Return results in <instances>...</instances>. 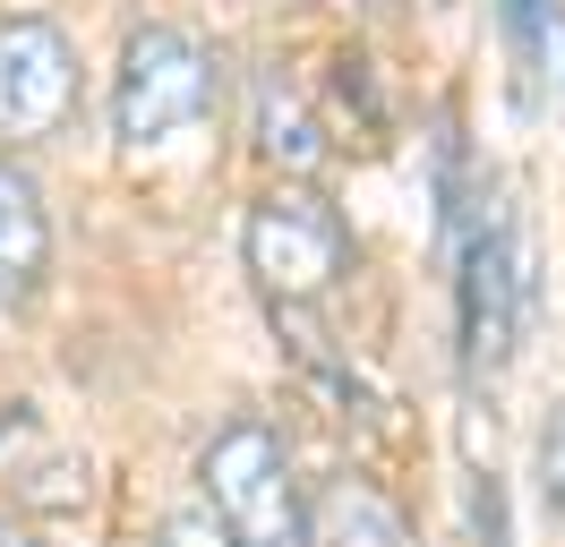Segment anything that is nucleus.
<instances>
[{
    "mask_svg": "<svg viewBox=\"0 0 565 547\" xmlns=\"http://www.w3.org/2000/svg\"><path fill=\"white\" fill-rule=\"evenodd\" d=\"M198 496L232 547H309V496L291 471V444L266 419L214 428V444L198 453Z\"/></svg>",
    "mask_w": 565,
    "mask_h": 547,
    "instance_id": "f257e3e1",
    "label": "nucleus"
},
{
    "mask_svg": "<svg viewBox=\"0 0 565 547\" xmlns=\"http://www.w3.org/2000/svg\"><path fill=\"white\" fill-rule=\"evenodd\" d=\"M241 257H248L257 291L275 308H309L352 274V223H343L309 180H282V189H266V197L248 205Z\"/></svg>",
    "mask_w": 565,
    "mask_h": 547,
    "instance_id": "f03ea898",
    "label": "nucleus"
},
{
    "mask_svg": "<svg viewBox=\"0 0 565 547\" xmlns=\"http://www.w3.org/2000/svg\"><path fill=\"white\" fill-rule=\"evenodd\" d=\"M214 111V52L189 26H138L120 43V77H111V137L129 154L172 146Z\"/></svg>",
    "mask_w": 565,
    "mask_h": 547,
    "instance_id": "7ed1b4c3",
    "label": "nucleus"
},
{
    "mask_svg": "<svg viewBox=\"0 0 565 547\" xmlns=\"http://www.w3.org/2000/svg\"><path fill=\"white\" fill-rule=\"evenodd\" d=\"M77 111V43L52 18H9L0 26V154L61 137Z\"/></svg>",
    "mask_w": 565,
    "mask_h": 547,
    "instance_id": "20e7f679",
    "label": "nucleus"
},
{
    "mask_svg": "<svg viewBox=\"0 0 565 547\" xmlns=\"http://www.w3.org/2000/svg\"><path fill=\"white\" fill-rule=\"evenodd\" d=\"M462 376H497L505 351H514V325H523V257H514V214L489 205L471 239H462Z\"/></svg>",
    "mask_w": 565,
    "mask_h": 547,
    "instance_id": "39448f33",
    "label": "nucleus"
},
{
    "mask_svg": "<svg viewBox=\"0 0 565 547\" xmlns=\"http://www.w3.org/2000/svg\"><path fill=\"white\" fill-rule=\"evenodd\" d=\"M43 266H52V214H43V189L0 154V300L35 291Z\"/></svg>",
    "mask_w": 565,
    "mask_h": 547,
    "instance_id": "423d86ee",
    "label": "nucleus"
},
{
    "mask_svg": "<svg viewBox=\"0 0 565 547\" xmlns=\"http://www.w3.org/2000/svg\"><path fill=\"white\" fill-rule=\"evenodd\" d=\"M309 547H412V530L394 522V505L369 479H334L309 505Z\"/></svg>",
    "mask_w": 565,
    "mask_h": 547,
    "instance_id": "0eeeda50",
    "label": "nucleus"
},
{
    "mask_svg": "<svg viewBox=\"0 0 565 547\" xmlns=\"http://www.w3.org/2000/svg\"><path fill=\"white\" fill-rule=\"evenodd\" d=\"M266 154H275V163H291V171H309L326 146H318V129H309L300 111H282V103L266 95Z\"/></svg>",
    "mask_w": 565,
    "mask_h": 547,
    "instance_id": "6e6552de",
    "label": "nucleus"
},
{
    "mask_svg": "<svg viewBox=\"0 0 565 547\" xmlns=\"http://www.w3.org/2000/svg\"><path fill=\"white\" fill-rule=\"evenodd\" d=\"M540 496H548V513H565V403L540 428Z\"/></svg>",
    "mask_w": 565,
    "mask_h": 547,
    "instance_id": "1a4fd4ad",
    "label": "nucleus"
},
{
    "mask_svg": "<svg viewBox=\"0 0 565 547\" xmlns=\"http://www.w3.org/2000/svg\"><path fill=\"white\" fill-rule=\"evenodd\" d=\"M163 547H232V539L214 530V513H172V522H163Z\"/></svg>",
    "mask_w": 565,
    "mask_h": 547,
    "instance_id": "9d476101",
    "label": "nucleus"
},
{
    "mask_svg": "<svg viewBox=\"0 0 565 547\" xmlns=\"http://www.w3.org/2000/svg\"><path fill=\"white\" fill-rule=\"evenodd\" d=\"M0 547H43V539L26 530V522H9V513H0Z\"/></svg>",
    "mask_w": 565,
    "mask_h": 547,
    "instance_id": "9b49d317",
    "label": "nucleus"
}]
</instances>
